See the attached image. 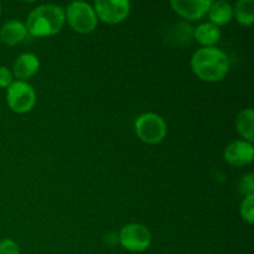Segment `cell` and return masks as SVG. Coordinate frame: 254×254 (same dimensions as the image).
I'll return each instance as SVG.
<instances>
[{
  "mask_svg": "<svg viewBox=\"0 0 254 254\" xmlns=\"http://www.w3.org/2000/svg\"><path fill=\"white\" fill-rule=\"evenodd\" d=\"M191 68L202 81L218 82L230 71V60L218 47H202L192 55Z\"/></svg>",
  "mask_w": 254,
  "mask_h": 254,
  "instance_id": "obj_1",
  "label": "cell"
},
{
  "mask_svg": "<svg viewBox=\"0 0 254 254\" xmlns=\"http://www.w3.org/2000/svg\"><path fill=\"white\" fill-rule=\"evenodd\" d=\"M64 10L59 5L47 4L32 10L26 20L27 32L36 37L56 35L64 25Z\"/></svg>",
  "mask_w": 254,
  "mask_h": 254,
  "instance_id": "obj_2",
  "label": "cell"
},
{
  "mask_svg": "<svg viewBox=\"0 0 254 254\" xmlns=\"http://www.w3.org/2000/svg\"><path fill=\"white\" fill-rule=\"evenodd\" d=\"M67 22L78 34H91L96 30L98 19L93 7L84 1H73L67 6Z\"/></svg>",
  "mask_w": 254,
  "mask_h": 254,
  "instance_id": "obj_3",
  "label": "cell"
},
{
  "mask_svg": "<svg viewBox=\"0 0 254 254\" xmlns=\"http://www.w3.org/2000/svg\"><path fill=\"white\" fill-rule=\"evenodd\" d=\"M168 127L165 121L155 113H145L135 119V133L146 144H158L165 138Z\"/></svg>",
  "mask_w": 254,
  "mask_h": 254,
  "instance_id": "obj_4",
  "label": "cell"
},
{
  "mask_svg": "<svg viewBox=\"0 0 254 254\" xmlns=\"http://www.w3.org/2000/svg\"><path fill=\"white\" fill-rule=\"evenodd\" d=\"M6 102L12 112L24 114L34 108L36 103V93L26 82L14 81L6 88Z\"/></svg>",
  "mask_w": 254,
  "mask_h": 254,
  "instance_id": "obj_5",
  "label": "cell"
},
{
  "mask_svg": "<svg viewBox=\"0 0 254 254\" xmlns=\"http://www.w3.org/2000/svg\"><path fill=\"white\" fill-rule=\"evenodd\" d=\"M119 242L122 247L129 252H144L151 245V233L145 226L140 223H130L122 228L119 233Z\"/></svg>",
  "mask_w": 254,
  "mask_h": 254,
  "instance_id": "obj_6",
  "label": "cell"
},
{
  "mask_svg": "<svg viewBox=\"0 0 254 254\" xmlns=\"http://www.w3.org/2000/svg\"><path fill=\"white\" fill-rule=\"evenodd\" d=\"M130 2L128 0H97L94 1V12L97 19L106 24H119L128 17L130 12Z\"/></svg>",
  "mask_w": 254,
  "mask_h": 254,
  "instance_id": "obj_7",
  "label": "cell"
},
{
  "mask_svg": "<svg viewBox=\"0 0 254 254\" xmlns=\"http://www.w3.org/2000/svg\"><path fill=\"white\" fill-rule=\"evenodd\" d=\"M212 1L210 0H171L174 11L188 20H200L208 12Z\"/></svg>",
  "mask_w": 254,
  "mask_h": 254,
  "instance_id": "obj_8",
  "label": "cell"
},
{
  "mask_svg": "<svg viewBox=\"0 0 254 254\" xmlns=\"http://www.w3.org/2000/svg\"><path fill=\"white\" fill-rule=\"evenodd\" d=\"M254 148L252 143L246 140L232 141L225 150V160L230 165L240 168L253 161Z\"/></svg>",
  "mask_w": 254,
  "mask_h": 254,
  "instance_id": "obj_9",
  "label": "cell"
},
{
  "mask_svg": "<svg viewBox=\"0 0 254 254\" xmlns=\"http://www.w3.org/2000/svg\"><path fill=\"white\" fill-rule=\"evenodd\" d=\"M40 68V61L36 55L34 54H22L20 55L14 62L12 66V76L16 77L19 81L31 78L32 76L37 73Z\"/></svg>",
  "mask_w": 254,
  "mask_h": 254,
  "instance_id": "obj_10",
  "label": "cell"
},
{
  "mask_svg": "<svg viewBox=\"0 0 254 254\" xmlns=\"http://www.w3.org/2000/svg\"><path fill=\"white\" fill-rule=\"evenodd\" d=\"M27 35V30L25 24L19 20H10L6 21L0 29V40L2 44L7 46H14L24 41Z\"/></svg>",
  "mask_w": 254,
  "mask_h": 254,
  "instance_id": "obj_11",
  "label": "cell"
},
{
  "mask_svg": "<svg viewBox=\"0 0 254 254\" xmlns=\"http://www.w3.org/2000/svg\"><path fill=\"white\" fill-rule=\"evenodd\" d=\"M195 39L203 47H213L221 39V30L211 22H203L195 29Z\"/></svg>",
  "mask_w": 254,
  "mask_h": 254,
  "instance_id": "obj_12",
  "label": "cell"
},
{
  "mask_svg": "<svg viewBox=\"0 0 254 254\" xmlns=\"http://www.w3.org/2000/svg\"><path fill=\"white\" fill-rule=\"evenodd\" d=\"M207 14L211 20V24L216 25V26H222L232 20L233 7L227 1H216L211 4Z\"/></svg>",
  "mask_w": 254,
  "mask_h": 254,
  "instance_id": "obj_13",
  "label": "cell"
},
{
  "mask_svg": "<svg viewBox=\"0 0 254 254\" xmlns=\"http://www.w3.org/2000/svg\"><path fill=\"white\" fill-rule=\"evenodd\" d=\"M254 111L252 108L245 109L240 112L236 118V128L240 135L248 143H253L254 140Z\"/></svg>",
  "mask_w": 254,
  "mask_h": 254,
  "instance_id": "obj_14",
  "label": "cell"
},
{
  "mask_svg": "<svg viewBox=\"0 0 254 254\" xmlns=\"http://www.w3.org/2000/svg\"><path fill=\"white\" fill-rule=\"evenodd\" d=\"M233 14L242 26H251L254 22V1L253 0H240L236 4Z\"/></svg>",
  "mask_w": 254,
  "mask_h": 254,
  "instance_id": "obj_15",
  "label": "cell"
},
{
  "mask_svg": "<svg viewBox=\"0 0 254 254\" xmlns=\"http://www.w3.org/2000/svg\"><path fill=\"white\" fill-rule=\"evenodd\" d=\"M241 216L247 223L252 225L254 222V193L253 195H247L245 200L241 203Z\"/></svg>",
  "mask_w": 254,
  "mask_h": 254,
  "instance_id": "obj_16",
  "label": "cell"
},
{
  "mask_svg": "<svg viewBox=\"0 0 254 254\" xmlns=\"http://www.w3.org/2000/svg\"><path fill=\"white\" fill-rule=\"evenodd\" d=\"M0 254H20L19 246L9 238L0 241Z\"/></svg>",
  "mask_w": 254,
  "mask_h": 254,
  "instance_id": "obj_17",
  "label": "cell"
},
{
  "mask_svg": "<svg viewBox=\"0 0 254 254\" xmlns=\"http://www.w3.org/2000/svg\"><path fill=\"white\" fill-rule=\"evenodd\" d=\"M14 82L12 72L7 67L0 66V88H7Z\"/></svg>",
  "mask_w": 254,
  "mask_h": 254,
  "instance_id": "obj_18",
  "label": "cell"
},
{
  "mask_svg": "<svg viewBox=\"0 0 254 254\" xmlns=\"http://www.w3.org/2000/svg\"><path fill=\"white\" fill-rule=\"evenodd\" d=\"M242 192H245V195H253L254 193V180H253V174H248V175L243 176L242 181H241L240 185Z\"/></svg>",
  "mask_w": 254,
  "mask_h": 254,
  "instance_id": "obj_19",
  "label": "cell"
},
{
  "mask_svg": "<svg viewBox=\"0 0 254 254\" xmlns=\"http://www.w3.org/2000/svg\"><path fill=\"white\" fill-rule=\"evenodd\" d=\"M0 11H1V5H0Z\"/></svg>",
  "mask_w": 254,
  "mask_h": 254,
  "instance_id": "obj_20",
  "label": "cell"
}]
</instances>
